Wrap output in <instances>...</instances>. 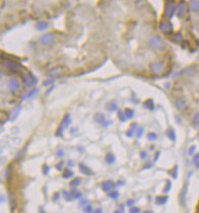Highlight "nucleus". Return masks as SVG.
<instances>
[{
  "instance_id": "nucleus-1",
  "label": "nucleus",
  "mask_w": 199,
  "mask_h": 213,
  "mask_svg": "<svg viewBox=\"0 0 199 213\" xmlns=\"http://www.w3.org/2000/svg\"><path fill=\"white\" fill-rule=\"evenodd\" d=\"M148 46L155 51H160L164 48V43L159 36H152L148 40Z\"/></svg>"
},
{
  "instance_id": "nucleus-2",
  "label": "nucleus",
  "mask_w": 199,
  "mask_h": 213,
  "mask_svg": "<svg viewBox=\"0 0 199 213\" xmlns=\"http://www.w3.org/2000/svg\"><path fill=\"white\" fill-rule=\"evenodd\" d=\"M70 123H71V118H70V116L69 115H65L63 119H62V121H61L60 123V125L58 127V129H57L56 131V136H59V137H62L63 136V132H64V130L66 129V128L70 125Z\"/></svg>"
},
{
  "instance_id": "nucleus-3",
  "label": "nucleus",
  "mask_w": 199,
  "mask_h": 213,
  "mask_svg": "<svg viewBox=\"0 0 199 213\" xmlns=\"http://www.w3.org/2000/svg\"><path fill=\"white\" fill-rule=\"evenodd\" d=\"M149 68H150V71L152 72V74L160 75L164 71V64L163 62H152L149 65Z\"/></svg>"
},
{
  "instance_id": "nucleus-4",
  "label": "nucleus",
  "mask_w": 199,
  "mask_h": 213,
  "mask_svg": "<svg viewBox=\"0 0 199 213\" xmlns=\"http://www.w3.org/2000/svg\"><path fill=\"white\" fill-rule=\"evenodd\" d=\"M3 65L9 70L13 71V72H18L22 68V66L17 63V62H14L12 60H7V59H3Z\"/></svg>"
},
{
  "instance_id": "nucleus-5",
  "label": "nucleus",
  "mask_w": 199,
  "mask_h": 213,
  "mask_svg": "<svg viewBox=\"0 0 199 213\" xmlns=\"http://www.w3.org/2000/svg\"><path fill=\"white\" fill-rule=\"evenodd\" d=\"M176 11V6L174 2L171 1H166L164 2V15L168 18H172L174 16V13Z\"/></svg>"
},
{
  "instance_id": "nucleus-6",
  "label": "nucleus",
  "mask_w": 199,
  "mask_h": 213,
  "mask_svg": "<svg viewBox=\"0 0 199 213\" xmlns=\"http://www.w3.org/2000/svg\"><path fill=\"white\" fill-rule=\"evenodd\" d=\"M160 30L164 34H172L173 33V25L169 21H162L160 24Z\"/></svg>"
},
{
  "instance_id": "nucleus-7",
  "label": "nucleus",
  "mask_w": 199,
  "mask_h": 213,
  "mask_svg": "<svg viewBox=\"0 0 199 213\" xmlns=\"http://www.w3.org/2000/svg\"><path fill=\"white\" fill-rule=\"evenodd\" d=\"M22 81H24V83L26 87H32L37 83L38 80L33 74L29 73V74H25V76H22Z\"/></svg>"
},
{
  "instance_id": "nucleus-8",
  "label": "nucleus",
  "mask_w": 199,
  "mask_h": 213,
  "mask_svg": "<svg viewBox=\"0 0 199 213\" xmlns=\"http://www.w3.org/2000/svg\"><path fill=\"white\" fill-rule=\"evenodd\" d=\"M94 119H95V122H98V123H100V124H102V125H104L105 127H108V126H109V124H110V122L106 119L105 115H103V114H101V113L95 114Z\"/></svg>"
},
{
  "instance_id": "nucleus-9",
  "label": "nucleus",
  "mask_w": 199,
  "mask_h": 213,
  "mask_svg": "<svg viewBox=\"0 0 199 213\" xmlns=\"http://www.w3.org/2000/svg\"><path fill=\"white\" fill-rule=\"evenodd\" d=\"M175 106L179 111H184L187 108V102L185 99L183 98H177L175 99Z\"/></svg>"
},
{
  "instance_id": "nucleus-10",
  "label": "nucleus",
  "mask_w": 199,
  "mask_h": 213,
  "mask_svg": "<svg viewBox=\"0 0 199 213\" xmlns=\"http://www.w3.org/2000/svg\"><path fill=\"white\" fill-rule=\"evenodd\" d=\"M20 81L15 78H10L8 80V88L11 91H16L20 90Z\"/></svg>"
},
{
  "instance_id": "nucleus-11",
  "label": "nucleus",
  "mask_w": 199,
  "mask_h": 213,
  "mask_svg": "<svg viewBox=\"0 0 199 213\" xmlns=\"http://www.w3.org/2000/svg\"><path fill=\"white\" fill-rule=\"evenodd\" d=\"M53 41H54V38H53V36L51 34H46V35H44V36L41 37V43L45 46L52 44Z\"/></svg>"
},
{
  "instance_id": "nucleus-12",
  "label": "nucleus",
  "mask_w": 199,
  "mask_h": 213,
  "mask_svg": "<svg viewBox=\"0 0 199 213\" xmlns=\"http://www.w3.org/2000/svg\"><path fill=\"white\" fill-rule=\"evenodd\" d=\"M185 10H186V4L184 1H181L180 2V4L178 6V11H177V14H178V17L179 18H183L185 15Z\"/></svg>"
},
{
  "instance_id": "nucleus-13",
  "label": "nucleus",
  "mask_w": 199,
  "mask_h": 213,
  "mask_svg": "<svg viewBox=\"0 0 199 213\" xmlns=\"http://www.w3.org/2000/svg\"><path fill=\"white\" fill-rule=\"evenodd\" d=\"M113 187H114V184L112 181H106L102 184V189L105 192H110L113 189Z\"/></svg>"
},
{
  "instance_id": "nucleus-14",
  "label": "nucleus",
  "mask_w": 199,
  "mask_h": 213,
  "mask_svg": "<svg viewBox=\"0 0 199 213\" xmlns=\"http://www.w3.org/2000/svg\"><path fill=\"white\" fill-rule=\"evenodd\" d=\"M79 169H80V172H81L82 174H85V175H86V176L94 175L93 172H91V169L90 168H87V166L86 164H79Z\"/></svg>"
},
{
  "instance_id": "nucleus-15",
  "label": "nucleus",
  "mask_w": 199,
  "mask_h": 213,
  "mask_svg": "<svg viewBox=\"0 0 199 213\" xmlns=\"http://www.w3.org/2000/svg\"><path fill=\"white\" fill-rule=\"evenodd\" d=\"M20 113H21V106H18V107H16L15 108V109L11 112V115H10V121H15V120H16V118L18 117V115H20Z\"/></svg>"
},
{
  "instance_id": "nucleus-16",
  "label": "nucleus",
  "mask_w": 199,
  "mask_h": 213,
  "mask_svg": "<svg viewBox=\"0 0 199 213\" xmlns=\"http://www.w3.org/2000/svg\"><path fill=\"white\" fill-rule=\"evenodd\" d=\"M137 128H138L137 124H132L131 127L129 128V130L127 131V132H126V135H127L128 137H132L133 135H134V133H136Z\"/></svg>"
},
{
  "instance_id": "nucleus-17",
  "label": "nucleus",
  "mask_w": 199,
  "mask_h": 213,
  "mask_svg": "<svg viewBox=\"0 0 199 213\" xmlns=\"http://www.w3.org/2000/svg\"><path fill=\"white\" fill-rule=\"evenodd\" d=\"M36 28L38 30H45L49 28V24L47 21H39L36 25Z\"/></svg>"
},
{
  "instance_id": "nucleus-18",
  "label": "nucleus",
  "mask_w": 199,
  "mask_h": 213,
  "mask_svg": "<svg viewBox=\"0 0 199 213\" xmlns=\"http://www.w3.org/2000/svg\"><path fill=\"white\" fill-rule=\"evenodd\" d=\"M189 6H190V8L192 10L197 11V12L199 11V1H198V0H196V1H195V0L190 1L189 2Z\"/></svg>"
},
{
  "instance_id": "nucleus-19",
  "label": "nucleus",
  "mask_w": 199,
  "mask_h": 213,
  "mask_svg": "<svg viewBox=\"0 0 199 213\" xmlns=\"http://www.w3.org/2000/svg\"><path fill=\"white\" fill-rule=\"evenodd\" d=\"M144 107L147 108V109L150 110V111L155 110V103H154V100H150V99L147 100H145V102H144Z\"/></svg>"
},
{
  "instance_id": "nucleus-20",
  "label": "nucleus",
  "mask_w": 199,
  "mask_h": 213,
  "mask_svg": "<svg viewBox=\"0 0 199 213\" xmlns=\"http://www.w3.org/2000/svg\"><path fill=\"white\" fill-rule=\"evenodd\" d=\"M106 108L109 111H116V110H118V104L116 102H110L106 104Z\"/></svg>"
},
{
  "instance_id": "nucleus-21",
  "label": "nucleus",
  "mask_w": 199,
  "mask_h": 213,
  "mask_svg": "<svg viewBox=\"0 0 199 213\" xmlns=\"http://www.w3.org/2000/svg\"><path fill=\"white\" fill-rule=\"evenodd\" d=\"M115 160H116V157H115L114 154L112 153H108L106 155V161H107V164H112L115 162Z\"/></svg>"
},
{
  "instance_id": "nucleus-22",
  "label": "nucleus",
  "mask_w": 199,
  "mask_h": 213,
  "mask_svg": "<svg viewBox=\"0 0 199 213\" xmlns=\"http://www.w3.org/2000/svg\"><path fill=\"white\" fill-rule=\"evenodd\" d=\"M167 135H168V137H169L172 141H176V133H175V131L174 129H172V128H170V129H168L167 131Z\"/></svg>"
},
{
  "instance_id": "nucleus-23",
  "label": "nucleus",
  "mask_w": 199,
  "mask_h": 213,
  "mask_svg": "<svg viewBox=\"0 0 199 213\" xmlns=\"http://www.w3.org/2000/svg\"><path fill=\"white\" fill-rule=\"evenodd\" d=\"M173 41L175 43H177V44H180L182 41H183V36L181 33H176L174 36H173Z\"/></svg>"
},
{
  "instance_id": "nucleus-24",
  "label": "nucleus",
  "mask_w": 199,
  "mask_h": 213,
  "mask_svg": "<svg viewBox=\"0 0 199 213\" xmlns=\"http://www.w3.org/2000/svg\"><path fill=\"white\" fill-rule=\"evenodd\" d=\"M167 201H168V197H166V196H160V197H156L155 198V202L159 205H163V204L166 203Z\"/></svg>"
},
{
  "instance_id": "nucleus-25",
  "label": "nucleus",
  "mask_w": 199,
  "mask_h": 213,
  "mask_svg": "<svg viewBox=\"0 0 199 213\" xmlns=\"http://www.w3.org/2000/svg\"><path fill=\"white\" fill-rule=\"evenodd\" d=\"M124 114L127 119H131V118H133V115H134V111L131 109H126L124 111Z\"/></svg>"
},
{
  "instance_id": "nucleus-26",
  "label": "nucleus",
  "mask_w": 199,
  "mask_h": 213,
  "mask_svg": "<svg viewBox=\"0 0 199 213\" xmlns=\"http://www.w3.org/2000/svg\"><path fill=\"white\" fill-rule=\"evenodd\" d=\"M38 91H39V90H38L37 88H35V90H30V91L29 92L28 95H25L24 96V98H22V100H25V99H30V98H33V96L37 94Z\"/></svg>"
},
{
  "instance_id": "nucleus-27",
  "label": "nucleus",
  "mask_w": 199,
  "mask_h": 213,
  "mask_svg": "<svg viewBox=\"0 0 199 213\" xmlns=\"http://www.w3.org/2000/svg\"><path fill=\"white\" fill-rule=\"evenodd\" d=\"M72 176H73V173H72L70 169H65L64 170L63 178H65V179H69V178H71Z\"/></svg>"
},
{
  "instance_id": "nucleus-28",
  "label": "nucleus",
  "mask_w": 199,
  "mask_h": 213,
  "mask_svg": "<svg viewBox=\"0 0 199 213\" xmlns=\"http://www.w3.org/2000/svg\"><path fill=\"white\" fill-rule=\"evenodd\" d=\"M71 194H72V196H73V198H75V199H78V198H80V197H81V193H80L79 191H77L76 189L72 190Z\"/></svg>"
},
{
  "instance_id": "nucleus-29",
  "label": "nucleus",
  "mask_w": 199,
  "mask_h": 213,
  "mask_svg": "<svg viewBox=\"0 0 199 213\" xmlns=\"http://www.w3.org/2000/svg\"><path fill=\"white\" fill-rule=\"evenodd\" d=\"M192 122L194 125L199 126V112H197L196 114L193 116V119H192Z\"/></svg>"
},
{
  "instance_id": "nucleus-30",
  "label": "nucleus",
  "mask_w": 199,
  "mask_h": 213,
  "mask_svg": "<svg viewBox=\"0 0 199 213\" xmlns=\"http://www.w3.org/2000/svg\"><path fill=\"white\" fill-rule=\"evenodd\" d=\"M143 132H144V128L142 126H138V128H137V130H136V136L137 137H141V136H142Z\"/></svg>"
},
{
  "instance_id": "nucleus-31",
  "label": "nucleus",
  "mask_w": 199,
  "mask_h": 213,
  "mask_svg": "<svg viewBox=\"0 0 199 213\" xmlns=\"http://www.w3.org/2000/svg\"><path fill=\"white\" fill-rule=\"evenodd\" d=\"M118 117H119V119H120V121H121V122H125L126 120H127V118H126L125 114H124L122 111H118Z\"/></svg>"
},
{
  "instance_id": "nucleus-32",
  "label": "nucleus",
  "mask_w": 199,
  "mask_h": 213,
  "mask_svg": "<svg viewBox=\"0 0 199 213\" xmlns=\"http://www.w3.org/2000/svg\"><path fill=\"white\" fill-rule=\"evenodd\" d=\"M177 174H178V166L175 165V168L173 169V170L170 172V175L174 178V179H177Z\"/></svg>"
},
{
  "instance_id": "nucleus-33",
  "label": "nucleus",
  "mask_w": 199,
  "mask_h": 213,
  "mask_svg": "<svg viewBox=\"0 0 199 213\" xmlns=\"http://www.w3.org/2000/svg\"><path fill=\"white\" fill-rule=\"evenodd\" d=\"M109 197L112 199H118L119 198V193L117 191H113V192H110L109 193Z\"/></svg>"
},
{
  "instance_id": "nucleus-34",
  "label": "nucleus",
  "mask_w": 199,
  "mask_h": 213,
  "mask_svg": "<svg viewBox=\"0 0 199 213\" xmlns=\"http://www.w3.org/2000/svg\"><path fill=\"white\" fill-rule=\"evenodd\" d=\"M63 194H64V196H65V199H66L67 201H71L72 198H73V196H72V194H71V193H69V192L64 191V192H63Z\"/></svg>"
},
{
  "instance_id": "nucleus-35",
  "label": "nucleus",
  "mask_w": 199,
  "mask_h": 213,
  "mask_svg": "<svg viewBox=\"0 0 199 213\" xmlns=\"http://www.w3.org/2000/svg\"><path fill=\"white\" fill-rule=\"evenodd\" d=\"M147 138L150 141H154V140H156V138H158V135H156L155 133H148L147 134Z\"/></svg>"
},
{
  "instance_id": "nucleus-36",
  "label": "nucleus",
  "mask_w": 199,
  "mask_h": 213,
  "mask_svg": "<svg viewBox=\"0 0 199 213\" xmlns=\"http://www.w3.org/2000/svg\"><path fill=\"white\" fill-rule=\"evenodd\" d=\"M171 188H172V183L170 181H167V185H166V188L164 189V192L168 193L171 190Z\"/></svg>"
},
{
  "instance_id": "nucleus-37",
  "label": "nucleus",
  "mask_w": 199,
  "mask_h": 213,
  "mask_svg": "<svg viewBox=\"0 0 199 213\" xmlns=\"http://www.w3.org/2000/svg\"><path fill=\"white\" fill-rule=\"evenodd\" d=\"M79 184H80V179H79V178H76V179H74V180L70 183V185H71V186H74V187H76V186H78Z\"/></svg>"
},
{
  "instance_id": "nucleus-38",
  "label": "nucleus",
  "mask_w": 199,
  "mask_h": 213,
  "mask_svg": "<svg viewBox=\"0 0 199 213\" xmlns=\"http://www.w3.org/2000/svg\"><path fill=\"white\" fill-rule=\"evenodd\" d=\"M85 212H86V213H93V212H94V211H93V206H91L90 204H89L87 206H86V207H85Z\"/></svg>"
},
{
  "instance_id": "nucleus-39",
  "label": "nucleus",
  "mask_w": 199,
  "mask_h": 213,
  "mask_svg": "<svg viewBox=\"0 0 199 213\" xmlns=\"http://www.w3.org/2000/svg\"><path fill=\"white\" fill-rule=\"evenodd\" d=\"M60 70H61V68L55 67V68H53L52 70H50V73H51V74H58V73L60 72Z\"/></svg>"
},
{
  "instance_id": "nucleus-40",
  "label": "nucleus",
  "mask_w": 199,
  "mask_h": 213,
  "mask_svg": "<svg viewBox=\"0 0 199 213\" xmlns=\"http://www.w3.org/2000/svg\"><path fill=\"white\" fill-rule=\"evenodd\" d=\"M130 213H139L140 212V209L137 208V207H132L131 209H130Z\"/></svg>"
},
{
  "instance_id": "nucleus-41",
  "label": "nucleus",
  "mask_w": 199,
  "mask_h": 213,
  "mask_svg": "<svg viewBox=\"0 0 199 213\" xmlns=\"http://www.w3.org/2000/svg\"><path fill=\"white\" fill-rule=\"evenodd\" d=\"M89 203H90L89 200H81V201H80V205H81V206H85V207L87 206Z\"/></svg>"
},
{
  "instance_id": "nucleus-42",
  "label": "nucleus",
  "mask_w": 199,
  "mask_h": 213,
  "mask_svg": "<svg viewBox=\"0 0 199 213\" xmlns=\"http://www.w3.org/2000/svg\"><path fill=\"white\" fill-rule=\"evenodd\" d=\"M195 150H196V146H191V148L189 149L188 153L190 154V155H192V154L194 153V151H195Z\"/></svg>"
},
{
  "instance_id": "nucleus-43",
  "label": "nucleus",
  "mask_w": 199,
  "mask_h": 213,
  "mask_svg": "<svg viewBox=\"0 0 199 213\" xmlns=\"http://www.w3.org/2000/svg\"><path fill=\"white\" fill-rule=\"evenodd\" d=\"M193 161L195 162V164H197V162L199 161V153H198V154H196V155L194 156V158H193Z\"/></svg>"
},
{
  "instance_id": "nucleus-44",
  "label": "nucleus",
  "mask_w": 199,
  "mask_h": 213,
  "mask_svg": "<svg viewBox=\"0 0 199 213\" xmlns=\"http://www.w3.org/2000/svg\"><path fill=\"white\" fill-rule=\"evenodd\" d=\"M63 154H64V151H63V150L62 149H60V150H58V151H57V155H58V156H63Z\"/></svg>"
},
{
  "instance_id": "nucleus-45",
  "label": "nucleus",
  "mask_w": 199,
  "mask_h": 213,
  "mask_svg": "<svg viewBox=\"0 0 199 213\" xmlns=\"http://www.w3.org/2000/svg\"><path fill=\"white\" fill-rule=\"evenodd\" d=\"M134 202H135L134 200H128L127 201V205H128V206H132V205L134 204Z\"/></svg>"
},
{
  "instance_id": "nucleus-46",
  "label": "nucleus",
  "mask_w": 199,
  "mask_h": 213,
  "mask_svg": "<svg viewBox=\"0 0 199 213\" xmlns=\"http://www.w3.org/2000/svg\"><path fill=\"white\" fill-rule=\"evenodd\" d=\"M53 82V80H46V81H44V85L45 86H47V85H49L50 83H52Z\"/></svg>"
},
{
  "instance_id": "nucleus-47",
  "label": "nucleus",
  "mask_w": 199,
  "mask_h": 213,
  "mask_svg": "<svg viewBox=\"0 0 199 213\" xmlns=\"http://www.w3.org/2000/svg\"><path fill=\"white\" fill-rule=\"evenodd\" d=\"M62 165H63V162H60L59 164H57V166H56L57 169H59V170L62 169Z\"/></svg>"
},
{
  "instance_id": "nucleus-48",
  "label": "nucleus",
  "mask_w": 199,
  "mask_h": 213,
  "mask_svg": "<svg viewBox=\"0 0 199 213\" xmlns=\"http://www.w3.org/2000/svg\"><path fill=\"white\" fill-rule=\"evenodd\" d=\"M93 213H103V210L101 208H99V209H97V210H95Z\"/></svg>"
},
{
  "instance_id": "nucleus-49",
  "label": "nucleus",
  "mask_w": 199,
  "mask_h": 213,
  "mask_svg": "<svg viewBox=\"0 0 199 213\" xmlns=\"http://www.w3.org/2000/svg\"><path fill=\"white\" fill-rule=\"evenodd\" d=\"M48 170H49V168H48V166H44V174H45V175H47Z\"/></svg>"
},
{
  "instance_id": "nucleus-50",
  "label": "nucleus",
  "mask_w": 199,
  "mask_h": 213,
  "mask_svg": "<svg viewBox=\"0 0 199 213\" xmlns=\"http://www.w3.org/2000/svg\"><path fill=\"white\" fill-rule=\"evenodd\" d=\"M145 157H146V152L142 151L141 152V158H145Z\"/></svg>"
},
{
  "instance_id": "nucleus-51",
  "label": "nucleus",
  "mask_w": 199,
  "mask_h": 213,
  "mask_svg": "<svg viewBox=\"0 0 199 213\" xmlns=\"http://www.w3.org/2000/svg\"><path fill=\"white\" fill-rule=\"evenodd\" d=\"M114 213H123V211H120V210H116V211H114Z\"/></svg>"
},
{
  "instance_id": "nucleus-52",
  "label": "nucleus",
  "mask_w": 199,
  "mask_h": 213,
  "mask_svg": "<svg viewBox=\"0 0 199 213\" xmlns=\"http://www.w3.org/2000/svg\"><path fill=\"white\" fill-rule=\"evenodd\" d=\"M40 213H45V211L43 210V209H41V211H40Z\"/></svg>"
},
{
  "instance_id": "nucleus-53",
  "label": "nucleus",
  "mask_w": 199,
  "mask_h": 213,
  "mask_svg": "<svg viewBox=\"0 0 199 213\" xmlns=\"http://www.w3.org/2000/svg\"><path fill=\"white\" fill-rule=\"evenodd\" d=\"M144 213H152V212L151 211H145Z\"/></svg>"
},
{
  "instance_id": "nucleus-54",
  "label": "nucleus",
  "mask_w": 199,
  "mask_h": 213,
  "mask_svg": "<svg viewBox=\"0 0 199 213\" xmlns=\"http://www.w3.org/2000/svg\"><path fill=\"white\" fill-rule=\"evenodd\" d=\"M197 168L199 169V164H197Z\"/></svg>"
}]
</instances>
